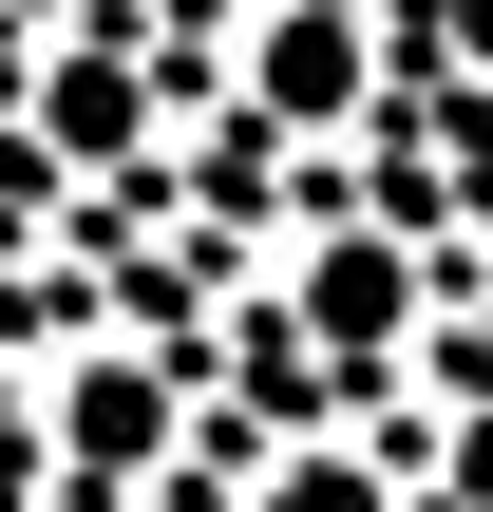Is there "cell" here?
Wrapping results in <instances>:
<instances>
[{
	"label": "cell",
	"instance_id": "6da1fadb",
	"mask_svg": "<svg viewBox=\"0 0 493 512\" xmlns=\"http://www.w3.org/2000/svg\"><path fill=\"white\" fill-rule=\"evenodd\" d=\"M304 323H323V361H380V342L418 323V266H399L380 228H323V247H304Z\"/></svg>",
	"mask_w": 493,
	"mask_h": 512
},
{
	"label": "cell",
	"instance_id": "3957f363",
	"mask_svg": "<svg viewBox=\"0 0 493 512\" xmlns=\"http://www.w3.org/2000/svg\"><path fill=\"white\" fill-rule=\"evenodd\" d=\"M475 512H493V437H475Z\"/></svg>",
	"mask_w": 493,
	"mask_h": 512
},
{
	"label": "cell",
	"instance_id": "277c9868",
	"mask_svg": "<svg viewBox=\"0 0 493 512\" xmlns=\"http://www.w3.org/2000/svg\"><path fill=\"white\" fill-rule=\"evenodd\" d=\"M19 19H76V0H19Z\"/></svg>",
	"mask_w": 493,
	"mask_h": 512
},
{
	"label": "cell",
	"instance_id": "7a4b0ae2",
	"mask_svg": "<svg viewBox=\"0 0 493 512\" xmlns=\"http://www.w3.org/2000/svg\"><path fill=\"white\" fill-rule=\"evenodd\" d=\"M57 456H76V475H95V456H152V380H133V361L76 380V399H57Z\"/></svg>",
	"mask_w": 493,
	"mask_h": 512
}]
</instances>
